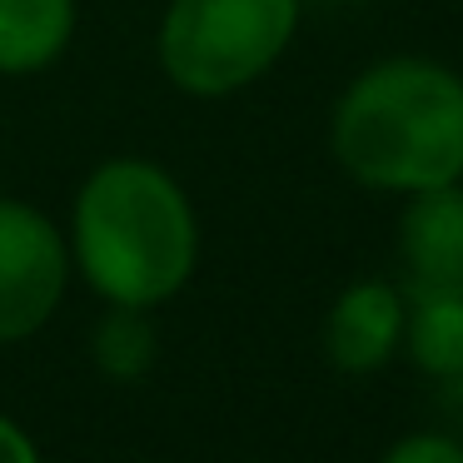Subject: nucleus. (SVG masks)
<instances>
[{"label": "nucleus", "mask_w": 463, "mask_h": 463, "mask_svg": "<svg viewBox=\"0 0 463 463\" xmlns=\"http://www.w3.org/2000/svg\"><path fill=\"white\" fill-rule=\"evenodd\" d=\"M65 244L100 304L160 309L200 269V214L160 160L110 155L75 190Z\"/></svg>", "instance_id": "obj_1"}, {"label": "nucleus", "mask_w": 463, "mask_h": 463, "mask_svg": "<svg viewBox=\"0 0 463 463\" xmlns=\"http://www.w3.org/2000/svg\"><path fill=\"white\" fill-rule=\"evenodd\" d=\"M329 150L373 194L439 190L463 180V75L429 55H389L344 85Z\"/></svg>", "instance_id": "obj_2"}, {"label": "nucleus", "mask_w": 463, "mask_h": 463, "mask_svg": "<svg viewBox=\"0 0 463 463\" xmlns=\"http://www.w3.org/2000/svg\"><path fill=\"white\" fill-rule=\"evenodd\" d=\"M304 0H165L155 55L190 100H230L289 55Z\"/></svg>", "instance_id": "obj_3"}, {"label": "nucleus", "mask_w": 463, "mask_h": 463, "mask_svg": "<svg viewBox=\"0 0 463 463\" xmlns=\"http://www.w3.org/2000/svg\"><path fill=\"white\" fill-rule=\"evenodd\" d=\"M75 279L65 230L31 200L0 194V344H25L61 314Z\"/></svg>", "instance_id": "obj_4"}, {"label": "nucleus", "mask_w": 463, "mask_h": 463, "mask_svg": "<svg viewBox=\"0 0 463 463\" xmlns=\"http://www.w3.org/2000/svg\"><path fill=\"white\" fill-rule=\"evenodd\" d=\"M403 314L409 294L393 279H354L324 319V354L339 373H379L403 349Z\"/></svg>", "instance_id": "obj_5"}, {"label": "nucleus", "mask_w": 463, "mask_h": 463, "mask_svg": "<svg viewBox=\"0 0 463 463\" xmlns=\"http://www.w3.org/2000/svg\"><path fill=\"white\" fill-rule=\"evenodd\" d=\"M399 260L409 289H453L463 284V180L419 190L399 214Z\"/></svg>", "instance_id": "obj_6"}, {"label": "nucleus", "mask_w": 463, "mask_h": 463, "mask_svg": "<svg viewBox=\"0 0 463 463\" xmlns=\"http://www.w3.org/2000/svg\"><path fill=\"white\" fill-rule=\"evenodd\" d=\"M80 31V0H0V75L25 80L71 51Z\"/></svg>", "instance_id": "obj_7"}, {"label": "nucleus", "mask_w": 463, "mask_h": 463, "mask_svg": "<svg viewBox=\"0 0 463 463\" xmlns=\"http://www.w3.org/2000/svg\"><path fill=\"white\" fill-rule=\"evenodd\" d=\"M409 314H403V354L423 379L443 383L463 373V284L453 289H403Z\"/></svg>", "instance_id": "obj_8"}, {"label": "nucleus", "mask_w": 463, "mask_h": 463, "mask_svg": "<svg viewBox=\"0 0 463 463\" xmlns=\"http://www.w3.org/2000/svg\"><path fill=\"white\" fill-rule=\"evenodd\" d=\"M160 339L150 329V309H120V304H105V319L95 324L90 339V359L105 379L115 383H135L150 373Z\"/></svg>", "instance_id": "obj_9"}, {"label": "nucleus", "mask_w": 463, "mask_h": 463, "mask_svg": "<svg viewBox=\"0 0 463 463\" xmlns=\"http://www.w3.org/2000/svg\"><path fill=\"white\" fill-rule=\"evenodd\" d=\"M379 463H463V439L449 429H419L393 439Z\"/></svg>", "instance_id": "obj_10"}, {"label": "nucleus", "mask_w": 463, "mask_h": 463, "mask_svg": "<svg viewBox=\"0 0 463 463\" xmlns=\"http://www.w3.org/2000/svg\"><path fill=\"white\" fill-rule=\"evenodd\" d=\"M0 463H45L41 443L31 439V429L15 423L11 413H0Z\"/></svg>", "instance_id": "obj_11"}, {"label": "nucleus", "mask_w": 463, "mask_h": 463, "mask_svg": "<svg viewBox=\"0 0 463 463\" xmlns=\"http://www.w3.org/2000/svg\"><path fill=\"white\" fill-rule=\"evenodd\" d=\"M439 399H443V413H449L453 433L463 439V373H453V379L439 383Z\"/></svg>", "instance_id": "obj_12"}]
</instances>
